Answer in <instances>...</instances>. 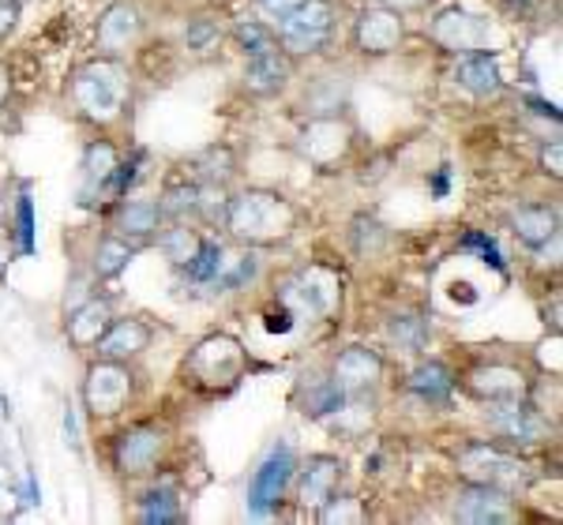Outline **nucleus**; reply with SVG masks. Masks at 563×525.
Masks as SVG:
<instances>
[{
	"label": "nucleus",
	"instance_id": "1",
	"mask_svg": "<svg viewBox=\"0 0 563 525\" xmlns=\"http://www.w3.org/2000/svg\"><path fill=\"white\" fill-rule=\"evenodd\" d=\"M225 230L233 233V241L249 244V248H275V244H286L294 237L297 211L275 188H244V192L230 196Z\"/></svg>",
	"mask_w": 563,
	"mask_h": 525
},
{
	"label": "nucleus",
	"instance_id": "2",
	"mask_svg": "<svg viewBox=\"0 0 563 525\" xmlns=\"http://www.w3.org/2000/svg\"><path fill=\"white\" fill-rule=\"evenodd\" d=\"M71 102L95 124H113L129 102V71L121 57H98L71 76Z\"/></svg>",
	"mask_w": 563,
	"mask_h": 525
},
{
	"label": "nucleus",
	"instance_id": "3",
	"mask_svg": "<svg viewBox=\"0 0 563 525\" xmlns=\"http://www.w3.org/2000/svg\"><path fill=\"white\" fill-rule=\"evenodd\" d=\"M459 473L474 484H493L511 495L533 481L530 466L519 455H511V450H499L496 443H466L459 450Z\"/></svg>",
	"mask_w": 563,
	"mask_h": 525
},
{
	"label": "nucleus",
	"instance_id": "4",
	"mask_svg": "<svg viewBox=\"0 0 563 525\" xmlns=\"http://www.w3.org/2000/svg\"><path fill=\"white\" fill-rule=\"evenodd\" d=\"M135 398V372L129 360H109L98 357L95 365H87L84 376V405L95 421H109V416L124 413Z\"/></svg>",
	"mask_w": 563,
	"mask_h": 525
},
{
	"label": "nucleus",
	"instance_id": "5",
	"mask_svg": "<svg viewBox=\"0 0 563 525\" xmlns=\"http://www.w3.org/2000/svg\"><path fill=\"white\" fill-rule=\"evenodd\" d=\"M485 424L496 439L511 443L519 450H530V447H544L556 428L552 421L544 416L538 405H530V398H511V402H485Z\"/></svg>",
	"mask_w": 563,
	"mask_h": 525
},
{
	"label": "nucleus",
	"instance_id": "6",
	"mask_svg": "<svg viewBox=\"0 0 563 525\" xmlns=\"http://www.w3.org/2000/svg\"><path fill=\"white\" fill-rule=\"evenodd\" d=\"M244 349L230 334H211L192 349V357L185 360V379H192L199 387H233L244 372Z\"/></svg>",
	"mask_w": 563,
	"mask_h": 525
},
{
	"label": "nucleus",
	"instance_id": "7",
	"mask_svg": "<svg viewBox=\"0 0 563 525\" xmlns=\"http://www.w3.org/2000/svg\"><path fill=\"white\" fill-rule=\"evenodd\" d=\"M275 34L289 57H312L334 34V4L331 0H301V8L289 20H282Z\"/></svg>",
	"mask_w": 563,
	"mask_h": 525
},
{
	"label": "nucleus",
	"instance_id": "8",
	"mask_svg": "<svg viewBox=\"0 0 563 525\" xmlns=\"http://www.w3.org/2000/svg\"><path fill=\"white\" fill-rule=\"evenodd\" d=\"M353 124L346 116L339 113H320L312 116V121L305 124L301 135H297V150H301V158L308 166L316 169H334L339 161L350 158L353 150Z\"/></svg>",
	"mask_w": 563,
	"mask_h": 525
},
{
	"label": "nucleus",
	"instance_id": "9",
	"mask_svg": "<svg viewBox=\"0 0 563 525\" xmlns=\"http://www.w3.org/2000/svg\"><path fill=\"white\" fill-rule=\"evenodd\" d=\"M406 42V20L387 4H368L353 20V49L361 57H390Z\"/></svg>",
	"mask_w": 563,
	"mask_h": 525
},
{
	"label": "nucleus",
	"instance_id": "10",
	"mask_svg": "<svg viewBox=\"0 0 563 525\" xmlns=\"http://www.w3.org/2000/svg\"><path fill=\"white\" fill-rule=\"evenodd\" d=\"M451 518L466 525H504L519 518V511H515V495L504 488L466 481V488H459L451 500Z\"/></svg>",
	"mask_w": 563,
	"mask_h": 525
},
{
	"label": "nucleus",
	"instance_id": "11",
	"mask_svg": "<svg viewBox=\"0 0 563 525\" xmlns=\"http://www.w3.org/2000/svg\"><path fill=\"white\" fill-rule=\"evenodd\" d=\"M429 38L448 53H477L488 49V38H493V26H488L485 15H474L466 8H443L435 12V20L429 23Z\"/></svg>",
	"mask_w": 563,
	"mask_h": 525
},
{
	"label": "nucleus",
	"instance_id": "12",
	"mask_svg": "<svg viewBox=\"0 0 563 525\" xmlns=\"http://www.w3.org/2000/svg\"><path fill=\"white\" fill-rule=\"evenodd\" d=\"M294 473H297L294 447H289V443H278V447L260 461V469L249 481V506L252 511L267 514L271 506H278L282 495H286V488L294 484Z\"/></svg>",
	"mask_w": 563,
	"mask_h": 525
},
{
	"label": "nucleus",
	"instance_id": "13",
	"mask_svg": "<svg viewBox=\"0 0 563 525\" xmlns=\"http://www.w3.org/2000/svg\"><path fill=\"white\" fill-rule=\"evenodd\" d=\"M466 391L477 398V402H511V398H530L533 383L526 379L519 365H477L474 372L466 376Z\"/></svg>",
	"mask_w": 563,
	"mask_h": 525
},
{
	"label": "nucleus",
	"instance_id": "14",
	"mask_svg": "<svg viewBox=\"0 0 563 525\" xmlns=\"http://www.w3.org/2000/svg\"><path fill=\"white\" fill-rule=\"evenodd\" d=\"M162 450H166V436L158 428H129L113 443V469L121 477H143L158 466Z\"/></svg>",
	"mask_w": 563,
	"mask_h": 525
},
{
	"label": "nucleus",
	"instance_id": "15",
	"mask_svg": "<svg viewBox=\"0 0 563 525\" xmlns=\"http://www.w3.org/2000/svg\"><path fill=\"white\" fill-rule=\"evenodd\" d=\"M140 34H143L140 8L129 4V0H117V4H109L102 12V20H98L95 45L102 57H121V53H129L140 42Z\"/></svg>",
	"mask_w": 563,
	"mask_h": 525
},
{
	"label": "nucleus",
	"instance_id": "16",
	"mask_svg": "<svg viewBox=\"0 0 563 525\" xmlns=\"http://www.w3.org/2000/svg\"><path fill=\"white\" fill-rule=\"evenodd\" d=\"M294 79V57L286 49H267V53H256V57H244V71H241V83L249 94L256 98H275L278 90L289 87Z\"/></svg>",
	"mask_w": 563,
	"mask_h": 525
},
{
	"label": "nucleus",
	"instance_id": "17",
	"mask_svg": "<svg viewBox=\"0 0 563 525\" xmlns=\"http://www.w3.org/2000/svg\"><path fill=\"white\" fill-rule=\"evenodd\" d=\"M117 166H121V154L109 139H95L87 143L84 150V185H79V203L84 206H95L113 192V177H117Z\"/></svg>",
	"mask_w": 563,
	"mask_h": 525
},
{
	"label": "nucleus",
	"instance_id": "18",
	"mask_svg": "<svg viewBox=\"0 0 563 525\" xmlns=\"http://www.w3.org/2000/svg\"><path fill=\"white\" fill-rule=\"evenodd\" d=\"M294 481H297V500H301V506H323L342 484V458L312 455L305 466H297Z\"/></svg>",
	"mask_w": 563,
	"mask_h": 525
},
{
	"label": "nucleus",
	"instance_id": "19",
	"mask_svg": "<svg viewBox=\"0 0 563 525\" xmlns=\"http://www.w3.org/2000/svg\"><path fill=\"white\" fill-rule=\"evenodd\" d=\"M384 376V357L368 346H350L334 357V368H331V379L342 387L346 394H365L368 387L379 383Z\"/></svg>",
	"mask_w": 563,
	"mask_h": 525
},
{
	"label": "nucleus",
	"instance_id": "20",
	"mask_svg": "<svg viewBox=\"0 0 563 525\" xmlns=\"http://www.w3.org/2000/svg\"><path fill=\"white\" fill-rule=\"evenodd\" d=\"M166 214H162L158 199H121L113 211V233L132 244H147L162 230Z\"/></svg>",
	"mask_w": 563,
	"mask_h": 525
},
{
	"label": "nucleus",
	"instance_id": "21",
	"mask_svg": "<svg viewBox=\"0 0 563 525\" xmlns=\"http://www.w3.org/2000/svg\"><path fill=\"white\" fill-rule=\"evenodd\" d=\"M289 289H294L297 304H301L308 315H331L334 304H339V297H342L339 275L327 270V267H308Z\"/></svg>",
	"mask_w": 563,
	"mask_h": 525
},
{
	"label": "nucleus",
	"instance_id": "22",
	"mask_svg": "<svg viewBox=\"0 0 563 525\" xmlns=\"http://www.w3.org/2000/svg\"><path fill=\"white\" fill-rule=\"evenodd\" d=\"M151 338H154V331L147 327L143 320H113L106 327L102 338L95 342L98 346V357H109V360H132V357H140V353H147L151 349Z\"/></svg>",
	"mask_w": 563,
	"mask_h": 525
},
{
	"label": "nucleus",
	"instance_id": "23",
	"mask_svg": "<svg viewBox=\"0 0 563 525\" xmlns=\"http://www.w3.org/2000/svg\"><path fill=\"white\" fill-rule=\"evenodd\" d=\"M511 233L526 248H541L549 241H560V211L549 203H522L511 211Z\"/></svg>",
	"mask_w": 563,
	"mask_h": 525
},
{
	"label": "nucleus",
	"instance_id": "24",
	"mask_svg": "<svg viewBox=\"0 0 563 525\" xmlns=\"http://www.w3.org/2000/svg\"><path fill=\"white\" fill-rule=\"evenodd\" d=\"M455 79L462 90H470L474 98H496L504 90V76H499V57L488 49L477 53H462V60L455 65Z\"/></svg>",
	"mask_w": 563,
	"mask_h": 525
},
{
	"label": "nucleus",
	"instance_id": "25",
	"mask_svg": "<svg viewBox=\"0 0 563 525\" xmlns=\"http://www.w3.org/2000/svg\"><path fill=\"white\" fill-rule=\"evenodd\" d=\"M109 323H113V308H109V301H98V297H90L87 304H79L76 312L68 315L65 334H68V342L76 349H90L106 334Z\"/></svg>",
	"mask_w": 563,
	"mask_h": 525
},
{
	"label": "nucleus",
	"instance_id": "26",
	"mask_svg": "<svg viewBox=\"0 0 563 525\" xmlns=\"http://www.w3.org/2000/svg\"><path fill=\"white\" fill-rule=\"evenodd\" d=\"M410 394L421 398L424 405H448L455 394V372L443 360H421L410 372Z\"/></svg>",
	"mask_w": 563,
	"mask_h": 525
},
{
	"label": "nucleus",
	"instance_id": "27",
	"mask_svg": "<svg viewBox=\"0 0 563 525\" xmlns=\"http://www.w3.org/2000/svg\"><path fill=\"white\" fill-rule=\"evenodd\" d=\"M158 252H162V259L169 262V267H177V270H185L188 262L196 259V252H199V244H203V237H199V230H192L185 219H174L169 225H162L158 233Z\"/></svg>",
	"mask_w": 563,
	"mask_h": 525
},
{
	"label": "nucleus",
	"instance_id": "28",
	"mask_svg": "<svg viewBox=\"0 0 563 525\" xmlns=\"http://www.w3.org/2000/svg\"><path fill=\"white\" fill-rule=\"evenodd\" d=\"M135 252H140V244L117 237V233H106V237L95 244V252H90V275H95V278H117L135 259Z\"/></svg>",
	"mask_w": 563,
	"mask_h": 525
},
{
	"label": "nucleus",
	"instance_id": "29",
	"mask_svg": "<svg viewBox=\"0 0 563 525\" xmlns=\"http://www.w3.org/2000/svg\"><path fill=\"white\" fill-rule=\"evenodd\" d=\"M387 342L402 353H424L432 342V327L424 315L417 312H398L387 320Z\"/></svg>",
	"mask_w": 563,
	"mask_h": 525
},
{
	"label": "nucleus",
	"instance_id": "30",
	"mask_svg": "<svg viewBox=\"0 0 563 525\" xmlns=\"http://www.w3.org/2000/svg\"><path fill=\"white\" fill-rule=\"evenodd\" d=\"M233 42H238V49L244 57H256V53H267V49H278V34L275 26L267 20H244L233 26Z\"/></svg>",
	"mask_w": 563,
	"mask_h": 525
},
{
	"label": "nucleus",
	"instance_id": "31",
	"mask_svg": "<svg viewBox=\"0 0 563 525\" xmlns=\"http://www.w3.org/2000/svg\"><path fill=\"white\" fill-rule=\"evenodd\" d=\"M225 248L222 244H214V241H203L199 244V252H196V259L185 267V278L188 282H196V286H211L218 275H222V267H225Z\"/></svg>",
	"mask_w": 563,
	"mask_h": 525
},
{
	"label": "nucleus",
	"instance_id": "32",
	"mask_svg": "<svg viewBox=\"0 0 563 525\" xmlns=\"http://www.w3.org/2000/svg\"><path fill=\"white\" fill-rule=\"evenodd\" d=\"M140 522L147 525H166V522H180L185 514H180V500L169 488H154L140 500V514H135Z\"/></svg>",
	"mask_w": 563,
	"mask_h": 525
},
{
	"label": "nucleus",
	"instance_id": "33",
	"mask_svg": "<svg viewBox=\"0 0 563 525\" xmlns=\"http://www.w3.org/2000/svg\"><path fill=\"white\" fill-rule=\"evenodd\" d=\"M225 211H230V192H225V185H218V180H199L196 219L214 225V222H225Z\"/></svg>",
	"mask_w": 563,
	"mask_h": 525
},
{
	"label": "nucleus",
	"instance_id": "34",
	"mask_svg": "<svg viewBox=\"0 0 563 525\" xmlns=\"http://www.w3.org/2000/svg\"><path fill=\"white\" fill-rule=\"evenodd\" d=\"M196 199H199V185H188V180H180V185H169L166 192H162L158 206L166 219H196Z\"/></svg>",
	"mask_w": 563,
	"mask_h": 525
},
{
	"label": "nucleus",
	"instance_id": "35",
	"mask_svg": "<svg viewBox=\"0 0 563 525\" xmlns=\"http://www.w3.org/2000/svg\"><path fill=\"white\" fill-rule=\"evenodd\" d=\"M346 391H342L334 379H323L320 387H312L308 391V398H305V413L308 416H331V413H339L342 405H346Z\"/></svg>",
	"mask_w": 563,
	"mask_h": 525
},
{
	"label": "nucleus",
	"instance_id": "36",
	"mask_svg": "<svg viewBox=\"0 0 563 525\" xmlns=\"http://www.w3.org/2000/svg\"><path fill=\"white\" fill-rule=\"evenodd\" d=\"M256 270H260V259L252 256H241V259H225V267H222V275L214 278V289L218 293H230V289H244L252 282V278H256Z\"/></svg>",
	"mask_w": 563,
	"mask_h": 525
},
{
	"label": "nucleus",
	"instance_id": "37",
	"mask_svg": "<svg viewBox=\"0 0 563 525\" xmlns=\"http://www.w3.org/2000/svg\"><path fill=\"white\" fill-rule=\"evenodd\" d=\"M305 105L312 110V116H320V113H342V105H346V87L339 90L334 83H327V76H320L312 87H308Z\"/></svg>",
	"mask_w": 563,
	"mask_h": 525
},
{
	"label": "nucleus",
	"instance_id": "38",
	"mask_svg": "<svg viewBox=\"0 0 563 525\" xmlns=\"http://www.w3.org/2000/svg\"><path fill=\"white\" fill-rule=\"evenodd\" d=\"M196 169H199V177H203V180H218V185H225V180L233 177V169H238V161H233L230 147H207L196 158Z\"/></svg>",
	"mask_w": 563,
	"mask_h": 525
},
{
	"label": "nucleus",
	"instance_id": "39",
	"mask_svg": "<svg viewBox=\"0 0 563 525\" xmlns=\"http://www.w3.org/2000/svg\"><path fill=\"white\" fill-rule=\"evenodd\" d=\"M218 42H222V23H218L214 15H196V20H188V26H185L188 49L207 53V49H214Z\"/></svg>",
	"mask_w": 563,
	"mask_h": 525
},
{
	"label": "nucleus",
	"instance_id": "40",
	"mask_svg": "<svg viewBox=\"0 0 563 525\" xmlns=\"http://www.w3.org/2000/svg\"><path fill=\"white\" fill-rule=\"evenodd\" d=\"M320 522H327V525H346V522H365V511L357 506V500L353 495H339L334 492L331 500H327L323 506H320Z\"/></svg>",
	"mask_w": 563,
	"mask_h": 525
},
{
	"label": "nucleus",
	"instance_id": "41",
	"mask_svg": "<svg viewBox=\"0 0 563 525\" xmlns=\"http://www.w3.org/2000/svg\"><path fill=\"white\" fill-rule=\"evenodd\" d=\"M353 237H357L361 256H365V252L368 256H376V252L387 244V230L376 219H357V225H353Z\"/></svg>",
	"mask_w": 563,
	"mask_h": 525
},
{
	"label": "nucleus",
	"instance_id": "42",
	"mask_svg": "<svg viewBox=\"0 0 563 525\" xmlns=\"http://www.w3.org/2000/svg\"><path fill=\"white\" fill-rule=\"evenodd\" d=\"M297 8H301V0H260V15L271 26H278L282 20H289V15H294Z\"/></svg>",
	"mask_w": 563,
	"mask_h": 525
},
{
	"label": "nucleus",
	"instance_id": "43",
	"mask_svg": "<svg viewBox=\"0 0 563 525\" xmlns=\"http://www.w3.org/2000/svg\"><path fill=\"white\" fill-rule=\"evenodd\" d=\"M541 169L552 180H560V174H563V143H560V135H552V139L541 147Z\"/></svg>",
	"mask_w": 563,
	"mask_h": 525
},
{
	"label": "nucleus",
	"instance_id": "44",
	"mask_svg": "<svg viewBox=\"0 0 563 525\" xmlns=\"http://www.w3.org/2000/svg\"><path fill=\"white\" fill-rule=\"evenodd\" d=\"M20 15H23L20 0H0V38H8L20 26Z\"/></svg>",
	"mask_w": 563,
	"mask_h": 525
},
{
	"label": "nucleus",
	"instance_id": "45",
	"mask_svg": "<svg viewBox=\"0 0 563 525\" xmlns=\"http://www.w3.org/2000/svg\"><path fill=\"white\" fill-rule=\"evenodd\" d=\"M15 500H20V495H15L12 492V488H0V518H15V514H20V503H15Z\"/></svg>",
	"mask_w": 563,
	"mask_h": 525
},
{
	"label": "nucleus",
	"instance_id": "46",
	"mask_svg": "<svg viewBox=\"0 0 563 525\" xmlns=\"http://www.w3.org/2000/svg\"><path fill=\"white\" fill-rule=\"evenodd\" d=\"M379 4L395 8L398 15H410V12H421V8H429L432 0H379Z\"/></svg>",
	"mask_w": 563,
	"mask_h": 525
},
{
	"label": "nucleus",
	"instance_id": "47",
	"mask_svg": "<svg viewBox=\"0 0 563 525\" xmlns=\"http://www.w3.org/2000/svg\"><path fill=\"white\" fill-rule=\"evenodd\" d=\"M8 98H12V76H8L4 65H0V105H4Z\"/></svg>",
	"mask_w": 563,
	"mask_h": 525
},
{
	"label": "nucleus",
	"instance_id": "48",
	"mask_svg": "<svg viewBox=\"0 0 563 525\" xmlns=\"http://www.w3.org/2000/svg\"><path fill=\"white\" fill-rule=\"evenodd\" d=\"M515 4H538V0H515Z\"/></svg>",
	"mask_w": 563,
	"mask_h": 525
}]
</instances>
